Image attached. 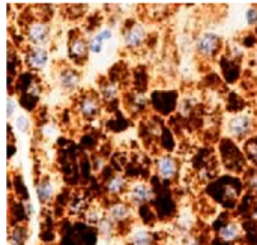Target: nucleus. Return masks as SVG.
<instances>
[{
  "label": "nucleus",
  "instance_id": "nucleus-14",
  "mask_svg": "<svg viewBox=\"0 0 257 245\" xmlns=\"http://www.w3.org/2000/svg\"><path fill=\"white\" fill-rule=\"evenodd\" d=\"M35 188H36L38 200L42 205H48L53 202V199L56 196V188H54V184L51 182V179L48 176H42L38 181H35Z\"/></svg>",
  "mask_w": 257,
  "mask_h": 245
},
{
  "label": "nucleus",
  "instance_id": "nucleus-4",
  "mask_svg": "<svg viewBox=\"0 0 257 245\" xmlns=\"http://www.w3.org/2000/svg\"><path fill=\"white\" fill-rule=\"evenodd\" d=\"M125 197L131 206L143 208V206H148L155 199V190L146 181H131Z\"/></svg>",
  "mask_w": 257,
  "mask_h": 245
},
{
  "label": "nucleus",
  "instance_id": "nucleus-18",
  "mask_svg": "<svg viewBox=\"0 0 257 245\" xmlns=\"http://www.w3.org/2000/svg\"><path fill=\"white\" fill-rule=\"evenodd\" d=\"M155 239L154 235L148 229H136L131 232L130 245H154Z\"/></svg>",
  "mask_w": 257,
  "mask_h": 245
},
{
  "label": "nucleus",
  "instance_id": "nucleus-10",
  "mask_svg": "<svg viewBox=\"0 0 257 245\" xmlns=\"http://www.w3.org/2000/svg\"><path fill=\"white\" fill-rule=\"evenodd\" d=\"M131 181H128V178L122 173H113L110 178L105 179L104 182V191L108 197L117 200L119 197L126 196L128 188H130Z\"/></svg>",
  "mask_w": 257,
  "mask_h": 245
},
{
  "label": "nucleus",
  "instance_id": "nucleus-2",
  "mask_svg": "<svg viewBox=\"0 0 257 245\" xmlns=\"http://www.w3.org/2000/svg\"><path fill=\"white\" fill-rule=\"evenodd\" d=\"M254 128H256L254 117L244 111H238L226 124V131H227L229 137L233 140H238V142L250 139L251 134L254 133Z\"/></svg>",
  "mask_w": 257,
  "mask_h": 245
},
{
  "label": "nucleus",
  "instance_id": "nucleus-7",
  "mask_svg": "<svg viewBox=\"0 0 257 245\" xmlns=\"http://www.w3.org/2000/svg\"><path fill=\"white\" fill-rule=\"evenodd\" d=\"M221 48H223V39L220 35H217L214 32L202 33L196 42V51L205 60H211V59L217 57Z\"/></svg>",
  "mask_w": 257,
  "mask_h": 245
},
{
  "label": "nucleus",
  "instance_id": "nucleus-15",
  "mask_svg": "<svg viewBox=\"0 0 257 245\" xmlns=\"http://www.w3.org/2000/svg\"><path fill=\"white\" fill-rule=\"evenodd\" d=\"M113 38V30L111 27H102L96 30L93 35L89 36V48L92 54H99L104 50V44L108 42Z\"/></svg>",
  "mask_w": 257,
  "mask_h": 245
},
{
  "label": "nucleus",
  "instance_id": "nucleus-11",
  "mask_svg": "<svg viewBox=\"0 0 257 245\" xmlns=\"http://www.w3.org/2000/svg\"><path fill=\"white\" fill-rule=\"evenodd\" d=\"M133 211H134V206H131L126 200H114L110 203V206L107 208V212L105 215L114 221L117 226L120 224H125L131 220L133 217Z\"/></svg>",
  "mask_w": 257,
  "mask_h": 245
},
{
  "label": "nucleus",
  "instance_id": "nucleus-27",
  "mask_svg": "<svg viewBox=\"0 0 257 245\" xmlns=\"http://www.w3.org/2000/svg\"><path fill=\"white\" fill-rule=\"evenodd\" d=\"M253 62H254V66H256V69H257V50H256V53H254V56H253Z\"/></svg>",
  "mask_w": 257,
  "mask_h": 245
},
{
  "label": "nucleus",
  "instance_id": "nucleus-21",
  "mask_svg": "<svg viewBox=\"0 0 257 245\" xmlns=\"http://www.w3.org/2000/svg\"><path fill=\"white\" fill-rule=\"evenodd\" d=\"M245 187L250 193L257 194V167L248 169L245 173Z\"/></svg>",
  "mask_w": 257,
  "mask_h": 245
},
{
  "label": "nucleus",
  "instance_id": "nucleus-26",
  "mask_svg": "<svg viewBox=\"0 0 257 245\" xmlns=\"http://www.w3.org/2000/svg\"><path fill=\"white\" fill-rule=\"evenodd\" d=\"M185 245H205V244L202 242V239H200V238H197V236H190V238L187 239Z\"/></svg>",
  "mask_w": 257,
  "mask_h": 245
},
{
  "label": "nucleus",
  "instance_id": "nucleus-3",
  "mask_svg": "<svg viewBox=\"0 0 257 245\" xmlns=\"http://www.w3.org/2000/svg\"><path fill=\"white\" fill-rule=\"evenodd\" d=\"M90 54V48H89V38H86L83 33H80L78 30H71L69 38H68V57L69 60L77 65V66H83Z\"/></svg>",
  "mask_w": 257,
  "mask_h": 245
},
{
  "label": "nucleus",
  "instance_id": "nucleus-17",
  "mask_svg": "<svg viewBox=\"0 0 257 245\" xmlns=\"http://www.w3.org/2000/svg\"><path fill=\"white\" fill-rule=\"evenodd\" d=\"M126 105L130 107L131 113H142L149 107V99L145 96V93L142 90H136V92L130 93Z\"/></svg>",
  "mask_w": 257,
  "mask_h": 245
},
{
  "label": "nucleus",
  "instance_id": "nucleus-20",
  "mask_svg": "<svg viewBox=\"0 0 257 245\" xmlns=\"http://www.w3.org/2000/svg\"><path fill=\"white\" fill-rule=\"evenodd\" d=\"M11 242L14 245H24L27 241V229L24 224H20V226H15L12 229V233H11Z\"/></svg>",
  "mask_w": 257,
  "mask_h": 245
},
{
  "label": "nucleus",
  "instance_id": "nucleus-9",
  "mask_svg": "<svg viewBox=\"0 0 257 245\" xmlns=\"http://www.w3.org/2000/svg\"><path fill=\"white\" fill-rule=\"evenodd\" d=\"M155 170H157V175L161 181L169 182V181L176 178V175L179 172V163L173 155L163 154L155 161Z\"/></svg>",
  "mask_w": 257,
  "mask_h": 245
},
{
  "label": "nucleus",
  "instance_id": "nucleus-13",
  "mask_svg": "<svg viewBox=\"0 0 257 245\" xmlns=\"http://www.w3.org/2000/svg\"><path fill=\"white\" fill-rule=\"evenodd\" d=\"M217 236L224 244H233V242H236V241L241 239V236H242V227L236 221H226L224 224L220 226Z\"/></svg>",
  "mask_w": 257,
  "mask_h": 245
},
{
  "label": "nucleus",
  "instance_id": "nucleus-25",
  "mask_svg": "<svg viewBox=\"0 0 257 245\" xmlns=\"http://www.w3.org/2000/svg\"><path fill=\"white\" fill-rule=\"evenodd\" d=\"M15 110H17V102L11 96H8V99H6V117L12 119L15 114Z\"/></svg>",
  "mask_w": 257,
  "mask_h": 245
},
{
  "label": "nucleus",
  "instance_id": "nucleus-16",
  "mask_svg": "<svg viewBox=\"0 0 257 245\" xmlns=\"http://www.w3.org/2000/svg\"><path fill=\"white\" fill-rule=\"evenodd\" d=\"M99 95L102 98L104 102H114L117 101V98L120 96V89L117 81L113 80H107L105 83H101V89H99Z\"/></svg>",
  "mask_w": 257,
  "mask_h": 245
},
{
  "label": "nucleus",
  "instance_id": "nucleus-6",
  "mask_svg": "<svg viewBox=\"0 0 257 245\" xmlns=\"http://www.w3.org/2000/svg\"><path fill=\"white\" fill-rule=\"evenodd\" d=\"M23 32V36L32 47H44L51 38V27L44 20H30Z\"/></svg>",
  "mask_w": 257,
  "mask_h": 245
},
{
  "label": "nucleus",
  "instance_id": "nucleus-24",
  "mask_svg": "<svg viewBox=\"0 0 257 245\" xmlns=\"http://www.w3.org/2000/svg\"><path fill=\"white\" fill-rule=\"evenodd\" d=\"M245 21H247L250 26H256L257 24V8L256 6H250V8L245 11Z\"/></svg>",
  "mask_w": 257,
  "mask_h": 245
},
{
  "label": "nucleus",
  "instance_id": "nucleus-12",
  "mask_svg": "<svg viewBox=\"0 0 257 245\" xmlns=\"http://www.w3.org/2000/svg\"><path fill=\"white\" fill-rule=\"evenodd\" d=\"M24 63L30 71H41L48 63V51L45 47H32L29 45L24 53Z\"/></svg>",
  "mask_w": 257,
  "mask_h": 245
},
{
  "label": "nucleus",
  "instance_id": "nucleus-5",
  "mask_svg": "<svg viewBox=\"0 0 257 245\" xmlns=\"http://www.w3.org/2000/svg\"><path fill=\"white\" fill-rule=\"evenodd\" d=\"M148 30L146 27L142 24V23H137V21H131L123 27V32H122V38H123V45L126 50L130 51H137V50H142L146 42H148Z\"/></svg>",
  "mask_w": 257,
  "mask_h": 245
},
{
  "label": "nucleus",
  "instance_id": "nucleus-8",
  "mask_svg": "<svg viewBox=\"0 0 257 245\" xmlns=\"http://www.w3.org/2000/svg\"><path fill=\"white\" fill-rule=\"evenodd\" d=\"M56 80H57L59 87H60L63 92H66V93H74V92L78 89V86H80V72H78L74 66L65 65V66H62V68L57 71Z\"/></svg>",
  "mask_w": 257,
  "mask_h": 245
},
{
  "label": "nucleus",
  "instance_id": "nucleus-1",
  "mask_svg": "<svg viewBox=\"0 0 257 245\" xmlns=\"http://www.w3.org/2000/svg\"><path fill=\"white\" fill-rule=\"evenodd\" d=\"M75 110H77V114L84 122H92V120H96L98 117H101L102 110H104V101L98 92L87 90L78 96Z\"/></svg>",
  "mask_w": 257,
  "mask_h": 245
},
{
  "label": "nucleus",
  "instance_id": "nucleus-23",
  "mask_svg": "<svg viewBox=\"0 0 257 245\" xmlns=\"http://www.w3.org/2000/svg\"><path fill=\"white\" fill-rule=\"evenodd\" d=\"M14 122H15V128H17L20 133H27L29 128H30V120H29V117L24 116V114L17 116Z\"/></svg>",
  "mask_w": 257,
  "mask_h": 245
},
{
  "label": "nucleus",
  "instance_id": "nucleus-19",
  "mask_svg": "<svg viewBox=\"0 0 257 245\" xmlns=\"http://www.w3.org/2000/svg\"><path fill=\"white\" fill-rule=\"evenodd\" d=\"M96 230H98V235L104 239H111L116 232H117V224L114 221H111L107 215L99 221V224L96 226Z\"/></svg>",
  "mask_w": 257,
  "mask_h": 245
},
{
  "label": "nucleus",
  "instance_id": "nucleus-22",
  "mask_svg": "<svg viewBox=\"0 0 257 245\" xmlns=\"http://www.w3.org/2000/svg\"><path fill=\"white\" fill-rule=\"evenodd\" d=\"M245 154H247V158L253 161L254 167H257V136L248 139V142L245 143Z\"/></svg>",
  "mask_w": 257,
  "mask_h": 245
}]
</instances>
